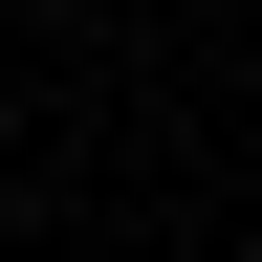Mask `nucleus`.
Masks as SVG:
<instances>
[]
</instances>
